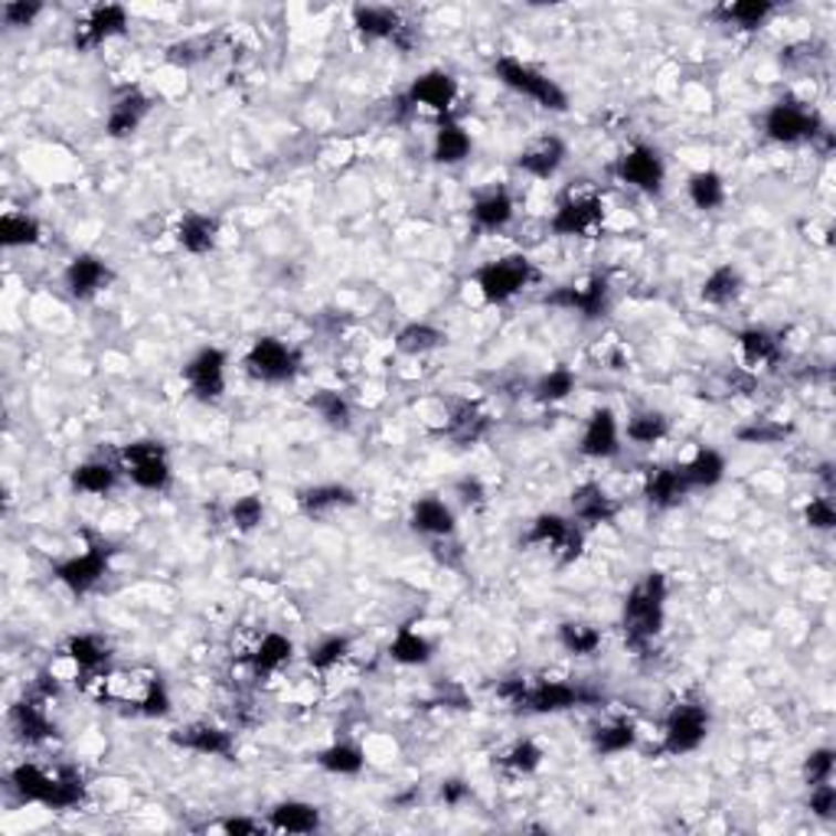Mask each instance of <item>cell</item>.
<instances>
[{
    "label": "cell",
    "instance_id": "8992f818",
    "mask_svg": "<svg viewBox=\"0 0 836 836\" xmlns=\"http://www.w3.org/2000/svg\"><path fill=\"white\" fill-rule=\"evenodd\" d=\"M122 471L132 478V484L150 493H164L174 484V468H170V454L160 441H132L122 448Z\"/></svg>",
    "mask_w": 836,
    "mask_h": 836
},
{
    "label": "cell",
    "instance_id": "cb8c5ba5",
    "mask_svg": "<svg viewBox=\"0 0 836 836\" xmlns=\"http://www.w3.org/2000/svg\"><path fill=\"white\" fill-rule=\"evenodd\" d=\"M353 27L363 40L379 43V40H393L399 46H406L403 33L409 30L406 20L399 17V10L393 7H353Z\"/></svg>",
    "mask_w": 836,
    "mask_h": 836
},
{
    "label": "cell",
    "instance_id": "9c48e42d",
    "mask_svg": "<svg viewBox=\"0 0 836 836\" xmlns=\"http://www.w3.org/2000/svg\"><path fill=\"white\" fill-rule=\"evenodd\" d=\"M709 725H712V719H709V709L702 702H677L670 709L667 722H663L660 752L673 755V759L697 752L699 745L706 742V735H709Z\"/></svg>",
    "mask_w": 836,
    "mask_h": 836
},
{
    "label": "cell",
    "instance_id": "8fae6325",
    "mask_svg": "<svg viewBox=\"0 0 836 836\" xmlns=\"http://www.w3.org/2000/svg\"><path fill=\"white\" fill-rule=\"evenodd\" d=\"M546 307H558V311H568V314H582L585 321H598L612 311V288H608V279L602 275H592L585 281H568V284H558L553 288L546 297Z\"/></svg>",
    "mask_w": 836,
    "mask_h": 836
},
{
    "label": "cell",
    "instance_id": "7c38bea8",
    "mask_svg": "<svg viewBox=\"0 0 836 836\" xmlns=\"http://www.w3.org/2000/svg\"><path fill=\"white\" fill-rule=\"evenodd\" d=\"M458 95H461V85H458V79L451 72L428 70L409 85L403 105L409 112H428V115L445 122V118H451V112L458 105Z\"/></svg>",
    "mask_w": 836,
    "mask_h": 836
},
{
    "label": "cell",
    "instance_id": "ba28073f",
    "mask_svg": "<svg viewBox=\"0 0 836 836\" xmlns=\"http://www.w3.org/2000/svg\"><path fill=\"white\" fill-rule=\"evenodd\" d=\"M242 366L255 383L281 386V383H291L301 373V349L284 344L279 337H259L245 353Z\"/></svg>",
    "mask_w": 836,
    "mask_h": 836
},
{
    "label": "cell",
    "instance_id": "94428289",
    "mask_svg": "<svg viewBox=\"0 0 836 836\" xmlns=\"http://www.w3.org/2000/svg\"><path fill=\"white\" fill-rule=\"evenodd\" d=\"M807 807H811V814H817V817H824V821H830L836 814V787L830 781H824V784H814L811 787V801H807Z\"/></svg>",
    "mask_w": 836,
    "mask_h": 836
},
{
    "label": "cell",
    "instance_id": "7a4b0ae2",
    "mask_svg": "<svg viewBox=\"0 0 836 836\" xmlns=\"http://www.w3.org/2000/svg\"><path fill=\"white\" fill-rule=\"evenodd\" d=\"M10 787L30 801V804H43V807H53V811H70V807H79L85 801V784H82V774L72 771V767H56V771H46L40 765H17L10 771Z\"/></svg>",
    "mask_w": 836,
    "mask_h": 836
},
{
    "label": "cell",
    "instance_id": "e7e4bbea",
    "mask_svg": "<svg viewBox=\"0 0 836 836\" xmlns=\"http://www.w3.org/2000/svg\"><path fill=\"white\" fill-rule=\"evenodd\" d=\"M222 830L232 836H255V834H262L265 827H262V824H255V821H245V817H232V821H226V824H222Z\"/></svg>",
    "mask_w": 836,
    "mask_h": 836
},
{
    "label": "cell",
    "instance_id": "d4e9b609",
    "mask_svg": "<svg viewBox=\"0 0 836 836\" xmlns=\"http://www.w3.org/2000/svg\"><path fill=\"white\" fill-rule=\"evenodd\" d=\"M147 115H150V98H147L140 88H125V92L112 102V108H108L105 135L115 140L132 138Z\"/></svg>",
    "mask_w": 836,
    "mask_h": 836
},
{
    "label": "cell",
    "instance_id": "f6af8a7d",
    "mask_svg": "<svg viewBox=\"0 0 836 836\" xmlns=\"http://www.w3.org/2000/svg\"><path fill=\"white\" fill-rule=\"evenodd\" d=\"M592 745H595L598 755H625V752H630L637 745V725L627 722V719L598 725L592 732Z\"/></svg>",
    "mask_w": 836,
    "mask_h": 836
},
{
    "label": "cell",
    "instance_id": "c3c4849f",
    "mask_svg": "<svg viewBox=\"0 0 836 836\" xmlns=\"http://www.w3.org/2000/svg\"><path fill=\"white\" fill-rule=\"evenodd\" d=\"M558 644L572 657H592L602 647V630L585 621H562L558 625Z\"/></svg>",
    "mask_w": 836,
    "mask_h": 836
},
{
    "label": "cell",
    "instance_id": "4dcf8cb0",
    "mask_svg": "<svg viewBox=\"0 0 836 836\" xmlns=\"http://www.w3.org/2000/svg\"><path fill=\"white\" fill-rule=\"evenodd\" d=\"M474 150V140L464 132L461 122L454 118H445L438 122V132H435V140H431V157L435 164H445V167H454V164H464Z\"/></svg>",
    "mask_w": 836,
    "mask_h": 836
},
{
    "label": "cell",
    "instance_id": "d6986e66",
    "mask_svg": "<svg viewBox=\"0 0 836 836\" xmlns=\"http://www.w3.org/2000/svg\"><path fill=\"white\" fill-rule=\"evenodd\" d=\"M46 702H50V699L43 697V693L30 690L27 697L10 709V725H13V732H17L20 742L40 745V742L53 739L56 725H53V719H50V712H46Z\"/></svg>",
    "mask_w": 836,
    "mask_h": 836
},
{
    "label": "cell",
    "instance_id": "d6a6232c",
    "mask_svg": "<svg viewBox=\"0 0 836 836\" xmlns=\"http://www.w3.org/2000/svg\"><path fill=\"white\" fill-rule=\"evenodd\" d=\"M219 242V219L207 212H187L177 226V245L190 255H209Z\"/></svg>",
    "mask_w": 836,
    "mask_h": 836
},
{
    "label": "cell",
    "instance_id": "7402d4cb",
    "mask_svg": "<svg viewBox=\"0 0 836 836\" xmlns=\"http://www.w3.org/2000/svg\"><path fill=\"white\" fill-rule=\"evenodd\" d=\"M618 500L595 481H585L572 490V520L582 526H605L618 516Z\"/></svg>",
    "mask_w": 836,
    "mask_h": 836
},
{
    "label": "cell",
    "instance_id": "5b68a950",
    "mask_svg": "<svg viewBox=\"0 0 836 836\" xmlns=\"http://www.w3.org/2000/svg\"><path fill=\"white\" fill-rule=\"evenodd\" d=\"M536 279H540V272L526 255H503V259H493L474 272V288L481 291V297L488 304H506Z\"/></svg>",
    "mask_w": 836,
    "mask_h": 836
},
{
    "label": "cell",
    "instance_id": "9a60e30c",
    "mask_svg": "<svg viewBox=\"0 0 836 836\" xmlns=\"http://www.w3.org/2000/svg\"><path fill=\"white\" fill-rule=\"evenodd\" d=\"M128 33V10L122 3H95L79 23H75V50L79 53H92L98 46H105L115 36Z\"/></svg>",
    "mask_w": 836,
    "mask_h": 836
},
{
    "label": "cell",
    "instance_id": "74e56055",
    "mask_svg": "<svg viewBox=\"0 0 836 836\" xmlns=\"http://www.w3.org/2000/svg\"><path fill=\"white\" fill-rule=\"evenodd\" d=\"M680 471H683L690 490H709L725 478V458L712 448H699L687 464H680Z\"/></svg>",
    "mask_w": 836,
    "mask_h": 836
},
{
    "label": "cell",
    "instance_id": "836d02e7",
    "mask_svg": "<svg viewBox=\"0 0 836 836\" xmlns=\"http://www.w3.org/2000/svg\"><path fill=\"white\" fill-rule=\"evenodd\" d=\"M321 827V811L307 801H281L269 811V830L279 834H314Z\"/></svg>",
    "mask_w": 836,
    "mask_h": 836
},
{
    "label": "cell",
    "instance_id": "83f0119b",
    "mask_svg": "<svg viewBox=\"0 0 836 836\" xmlns=\"http://www.w3.org/2000/svg\"><path fill=\"white\" fill-rule=\"evenodd\" d=\"M513 216H516V203H513L510 190H503V187H493L488 194H481L471 207V222L481 232H503L513 222Z\"/></svg>",
    "mask_w": 836,
    "mask_h": 836
},
{
    "label": "cell",
    "instance_id": "2e32d148",
    "mask_svg": "<svg viewBox=\"0 0 836 836\" xmlns=\"http://www.w3.org/2000/svg\"><path fill=\"white\" fill-rule=\"evenodd\" d=\"M226 366H229L226 349H197L190 356V363L184 366V379L190 386V396L200 399V403H219L222 393H226Z\"/></svg>",
    "mask_w": 836,
    "mask_h": 836
},
{
    "label": "cell",
    "instance_id": "4fadbf2b",
    "mask_svg": "<svg viewBox=\"0 0 836 836\" xmlns=\"http://www.w3.org/2000/svg\"><path fill=\"white\" fill-rule=\"evenodd\" d=\"M612 174L627 187L640 190V194H660L663 184H667V164H663L660 150L650 147V144H630L625 154L612 164Z\"/></svg>",
    "mask_w": 836,
    "mask_h": 836
},
{
    "label": "cell",
    "instance_id": "7bdbcfd3",
    "mask_svg": "<svg viewBox=\"0 0 836 836\" xmlns=\"http://www.w3.org/2000/svg\"><path fill=\"white\" fill-rule=\"evenodd\" d=\"M774 13V3L767 0H735V3H722L715 10V17L725 27H739V30H759L765 27V20Z\"/></svg>",
    "mask_w": 836,
    "mask_h": 836
},
{
    "label": "cell",
    "instance_id": "1f68e13d",
    "mask_svg": "<svg viewBox=\"0 0 836 836\" xmlns=\"http://www.w3.org/2000/svg\"><path fill=\"white\" fill-rule=\"evenodd\" d=\"M490 431V416L478 403H454L445 425V438L454 445H478Z\"/></svg>",
    "mask_w": 836,
    "mask_h": 836
},
{
    "label": "cell",
    "instance_id": "ab89813d",
    "mask_svg": "<svg viewBox=\"0 0 836 836\" xmlns=\"http://www.w3.org/2000/svg\"><path fill=\"white\" fill-rule=\"evenodd\" d=\"M625 435L627 441H634L640 448H654L670 435V418L663 416L660 409H640V412L627 418Z\"/></svg>",
    "mask_w": 836,
    "mask_h": 836
},
{
    "label": "cell",
    "instance_id": "db71d44e",
    "mask_svg": "<svg viewBox=\"0 0 836 836\" xmlns=\"http://www.w3.org/2000/svg\"><path fill=\"white\" fill-rule=\"evenodd\" d=\"M347 654H349V640L347 637H341V634H334V637H324L317 647H311L307 663H311L314 670L327 673V670L341 667V663L347 660Z\"/></svg>",
    "mask_w": 836,
    "mask_h": 836
},
{
    "label": "cell",
    "instance_id": "91938a15",
    "mask_svg": "<svg viewBox=\"0 0 836 836\" xmlns=\"http://www.w3.org/2000/svg\"><path fill=\"white\" fill-rule=\"evenodd\" d=\"M138 712L140 715H147V719H160V715L170 712V690H167V683H164L160 677L150 683V690H147V697L140 702Z\"/></svg>",
    "mask_w": 836,
    "mask_h": 836
},
{
    "label": "cell",
    "instance_id": "f5cc1de1",
    "mask_svg": "<svg viewBox=\"0 0 836 836\" xmlns=\"http://www.w3.org/2000/svg\"><path fill=\"white\" fill-rule=\"evenodd\" d=\"M229 523H232V530H239V533H255V530L265 523V503H262V497H255V493L239 497V500L229 506Z\"/></svg>",
    "mask_w": 836,
    "mask_h": 836
},
{
    "label": "cell",
    "instance_id": "3957f363",
    "mask_svg": "<svg viewBox=\"0 0 836 836\" xmlns=\"http://www.w3.org/2000/svg\"><path fill=\"white\" fill-rule=\"evenodd\" d=\"M493 75L500 79V85H506L510 92L536 102L546 112H568V92L558 85L556 79H550L546 72L536 66L516 60V56H500L493 60Z\"/></svg>",
    "mask_w": 836,
    "mask_h": 836
},
{
    "label": "cell",
    "instance_id": "60d3db41",
    "mask_svg": "<svg viewBox=\"0 0 836 836\" xmlns=\"http://www.w3.org/2000/svg\"><path fill=\"white\" fill-rule=\"evenodd\" d=\"M118 484V468L112 461H82L75 471H72V488L79 493H95V497H105L112 493Z\"/></svg>",
    "mask_w": 836,
    "mask_h": 836
},
{
    "label": "cell",
    "instance_id": "d590c367",
    "mask_svg": "<svg viewBox=\"0 0 836 836\" xmlns=\"http://www.w3.org/2000/svg\"><path fill=\"white\" fill-rule=\"evenodd\" d=\"M66 657L79 667L82 677H88V673L108 670L112 647H108L98 634H75V637L66 640Z\"/></svg>",
    "mask_w": 836,
    "mask_h": 836
},
{
    "label": "cell",
    "instance_id": "e0dca14e",
    "mask_svg": "<svg viewBox=\"0 0 836 836\" xmlns=\"http://www.w3.org/2000/svg\"><path fill=\"white\" fill-rule=\"evenodd\" d=\"M108 558H112V550L105 543H92L85 553L56 562L53 565V578L63 582L72 595H85V592H92L108 575Z\"/></svg>",
    "mask_w": 836,
    "mask_h": 836
},
{
    "label": "cell",
    "instance_id": "680465c9",
    "mask_svg": "<svg viewBox=\"0 0 836 836\" xmlns=\"http://www.w3.org/2000/svg\"><path fill=\"white\" fill-rule=\"evenodd\" d=\"M3 23L7 27H13V30H23V27H33L36 23V17L43 13V3H27V0H10V3H3Z\"/></svg>",
    "mask_w": 836,
    "mask_h": 836
},
{
    "label": "cell",
    "instance_id": "603a6c76",
    "mask_svg": "<svg viewBox=\"0 0 836 836\" xmlns=\"http://www.w3.org/2000/svg\"><path fill=\"white\" fill-rule=\"evenodd\" d=\"M565 157H568L565 140L556 138V135H543V138L530 140V144L520 150L516 167H520L523 174L536 177V180H553L558 170H562Z\"/></svg>",
    "mask_w": 836,
    "mask_h": 836
},
{
    "label": "cell",
    "instance_id": "b9f144b4",
    "mask_svg": "<svg viewBox=\"0 0 836 836\" xmlns=\"http://www.w3.org/2000/svg\"><path fill=\"white\" fill-rule=\"evenodd\" d=\"M540 765H543V749L533 739H520L497 755V767L506 777H530Z\"/></svg>",
    "mask_w": 836,
    "mask_h": 836
},
{
    "label": "cell",
    "instance_id": "8d00e7d4",
    "mask_svg": "<svg viewBox=\"0 0 836 836\" xmlns=\"http://www.w3.org/2000/svg\"><path fill=\"white\" fill-rule=\"evenodd\" d=\"M742 288H745V281H742L735 265H719V269H712V272L706 275L699 294H702V301L712 304V307H729L732 301H739Z\"/></svg>",
    "mask_w": 836,
    "mask_h": 836
},
{
    "label": "cell",
    "instance_id": "f546056e",
    "mask_svg": "<svg viewBox=\"0 0 836 836\" xmlns=\"http://www.w3.org/2000/svg\"><path fill=\"white\" fill-rule=\"evenodd\" d=\"M356 506V493L344 484H317L297 493V510L311 520H324L327 513Z\"/></svg>",
    "mask_w": 836,
    "mask_h": 836
},
{
    "label": "cell",
    "instance_id": "6da1fadb",
    "mask_svg": "<svg viewBox=\"0 0 836 836\" xmlns=\"http://www.w3.org/2000/svg\"><path fill=\"white\" fill-rule=\"evenodd\" d=\"M667 575L663 572H644L640 582H634V588L625 595V612H621V627H625L627 647L634 650H647V644H654V637L663 630L667 621Z\"/></svg>",
    "mask_w": 836,
    "mask_h": 836
},
{
    "label": "cell",
    "instance_id": "11a10c76",
    "mask_svg": "<svg viewBox=\"0 0 836 836\" xmlns=\"http://www.w3.org/2000/svg\"><path fill=\"white\" fill-rule=\"evenodd\" d=\"M794 428L791 425H781V421H771V418H762V421H752L745 428L735 431V438L742 445H777L791 435Z\"/></svg>",
    "mask_w": 836,
    "mask_h": 836
},
{
    "label": "cell",
    "instance_id": "e575fe53",
    "mask_svg": "<svg viewBox=\"0 0 836 836\" xmlns=\"http://www.w3.org/2000/svg\"><path fill=\"white\" fill-rule=\"evenodd\" d=\"M291 657H294V644H291V637H284L279 630L262 634V640L249 650V663H252L255 677H272V673H279L281 667L291 663Z\"/></svg>",
    "mask_w": 836,
    "mask_h": 836
},
{
    "label": "cell",
    "instance_id": "f35d334b",
    "mask_svg": "<svg viewBox=\"0 0 836 836\" xmlns=\"http://www.w3.org/2000/svg\"><path fill=\"white\" fill-rule=\"evenodd\" d=\"M43 239V226L36 216L30 212H20V209H7L3 219H0V242L7 249H27V245H36Z\"/></svg>",
    "mask_w": 836,
    "mask_h": 836
},
{
    "label": "cell",
    "instance_id": "bcb514c9",
    "mask_svg": "<svg viewBox=\"0 0 836 836\" xmlns=\"http://www.w3.org/2000/svg\"><path fill=\"white\" fill-rule=\"evenodd\" d=\"M431 654H435L431 640L421 637L412 627H399L396 637H393V644H389V657H393L396 663H406V667H421V663H428Z\"/></svg>",
    "mask_w": 836,
    "mask_h": 836
},
{
    "label": "cell",
    "instance_id": "4316f807",
    "mask_svg": "<svg viewBox=\"0 0 836 836\" xmlns=\"http://www.w3.org/2000/svg\"><path fill=\"white\" fill-rule=\"evenodd\" d=\"M409 523L412 530L428 536V540H448L454 536V513L451 506L441 500V497H421L412 503V513H409Z\"/></svg>",
    "mask_w": 836,
    "mask_h": 836
},
{
    "label": "cell",
    "instance_id": "ac0fdd59",
    "mask_svg": "<svg viewBox=\"0 0 836 836\" xmlns=\"http://www.w3.org/2000/svg\"><path fill=\"white\" fill-rule=\"evenodd\" d=\"M63 281H66V291L75 301H92L95 294H102L112 281H115V272L105 259L92 255V252H82L75 255L66 272H63Z\"/></svg>",
    "mask_w": 836,
    "mask_h": 836
},
{
    "label": "cell",
    "instance_id": "5bb4252c",
    "mask_svg": "<svg viewBox=\"0 0 836 836\" xmlns=\"http://www.w3.org/2000/svg\"><path fill=\"white\" fill-rule=\"evenodd\" d=\"M595 702V693L578 687V683H565V680H526L520 706L523 712H536V715H553V712H568L578 706Z\"/></svg>",
    "mask_w": 836,
    "mask_h": 836
},
{
    "label": "cell",
    "instance_id": "6f0895ef",
    "mask_svg": "<svg viewBox=\"0 0 836 836\" xmlns=\"http://www.w3.org/2000/svg\"><path fill=\"white\" fill-rule=\"evenodd\" d=\"M804 523H807L811 530H821V533L834 530L836 526L834 500H830V497H811V503L804 506Z\"/></svg>",
    "mask_w": 836,
    "mask_h": 836
},
{
    "label": "cell",
    "instance_id": "6125c7cd",
    "mask_svg": "<svg viewBox=\"0 0 836 836\" xmlns=\"http://www.w3.org/2000/svg\"><path fill=\"white\" fill-rule=\"evenodd\" d=\"M454 490H458V497H461L468 506H481V503H484V497H488V490H484V484H481L478 478H461Z\"/></svg>",
    "mask_w": 836,
    "mask_h": 836
},
{
    "label": "cell",
    "instance_id": "484cf974",
    "mask_svg": "<svg viewBox=\"0 0 836 836\" xmlns=\"http://www.w3.org/2000/svg\"><path fill=\"white\" fill-rule=\"evenodd\" d=\"M170 739H174V745H180L187 752H197V755H209V759H226L236 749L232 732H226V729H219L212 722H190V725L177 729Z\"/></svg>",
    "mask_w": 836,
    "mask_h": 836
},
{
    "label": "cell",
    "instance_id": "816d5d0a",
    "mask_svg": "<svg viewBox=\"0 0 836 836\" xmlns=\"http://www.w3.org/2000/svg\"><path fill=\"white\" fill-rule=\"evenodd\" d=\"M317 765L324 767V771H331V774L349 777V774H359V771H363L366 759H363V752H359L353 742H337V745H331V749H324V752L317 755Z\"/></svg>",
    "mask_w": 836,
    "mask_h": 836
},
{
    "label": "cell",
    "instance_id": "f1b7e54d",
    "mask_svg": "<svg viewBox=\"0 0 836 836\" xmlns=\"http://www.w3.org/2000/svg\"><path fill=\"white\" fill-rule=\"evenodd\" d=\"M735 356L745 369H771L781 363V344L762 327H749L735 337Z\"/></svg>",
    "mask_w": 836,
    "mask_h": 836
},
{
    "label": "cell",
    "instance_id": "9f6ffc18",
    "mask_svg": "<svg viewBox=\"0 0 836 836\" xmlns=\"http://www.w3.org/2000/svg\"><path fill=\"white\" fill-rule=\"evenodd\" d=\"M834 749H814V752L804 759V781H807L811 787H814V784H824V781H834Z\"/></svg>",
    "mask_w": 836,
    "mask_h": 836
},
{
    "label": "cell",
    "instance_id": "277c9868",
    "mask_svg": "<svg viewBox=\"0 0 836 836\" xmlns=\"http://www.w3.org/2000/svg\"><path fill=\"white\" fill-rule=\"evenodd\" d=\"M605 226V200L592 187H572L550 219V229L562 239H592Z\"/></svg>",
    "mask_w": 836,
    "mask_h": 836
},
{
    "label": "cell",
    "instance_id": "ffe728a7",
    "mask_svg": "<svg viewBox=\"0 0 836 836\" xmlns=\"http://www.w3.org/2000/svg\"><path fill=\"white\" fill-rule=\"evenodd\" d=\"M578 451H582V458H592V461H608L621 451V425L612 409L592 412V418L585 421Z\"/></svg>",
    "mask_w": 836,
    "mask_h": 836
},
{
    "label": "cell",
    "instance_id": "7dc6e473",
    "mask_svg": "<svg viewBox=\"0 0 836 836\" xmlns=\"http://www.w3.org/2000/svg\"><path fill=\"white\" fill-rule=\"evenodd\" d=\"M441 344H445V334L438 327L425 324V321H412L396 334V349L406 353V356H425V353L438 349Z\"/></svg>",
    "mask_w": 836,
    "mask_h": 836
},
{
    "label": "cell",
    "instance_id": "44dd1931",
    "mask_svg": "<svg viewBox=\"0 0 836 836\" xmlns=\"http://www.w3.org/2000/svg\"><path fill=\"white\" fill-rule=\"evenodd\" d=\"M690 484L680 464H650L644 471V497L654 510H673L687 500Z\"/></svg>",
    "mask_w": 836,
    "mask_h": 836
},
{
    "label": "cell",
    "instance_id": "f907efd6",
    "mask_svg": "<svg viewBox=\"0 0 836 836\" xmlns=\"http://www.w3.org/2000/svg\"><path fill=\"white\" fill-rule=\"evenodd\" d=\"M307 406H311V412H317V418L324 421V425H331V428H349V403L337 393V389H317L311 399H307Z\"/></svg>",
    "mask_w": 836,
    "mask_h": 836
},
{
    "label": "cell",
    "instance_id": "52a82bcc",
    "mask_svg": "<svg viewBox=\"0 0 836 836\" xmlns=\"http://www.w3.org/2000/svg\"><path fill=\"white\" fill-rule=\"evenodd\" d=\"M526 546H540V550H550L558 565H572L575 558L582 556V546H585V530L582 523L562 516V513H540L526 536H523Z\"/></svg>",
    "mask_w": 836,
    "mask_h": 836
},
{
    "label": "cell",
    "instance_id": "30bf717a",
    "mask_svg": "<svg viewBox=\"0 0 836 836\" xmlns=\"http://www.w3.org/2000/svg\"><path fill=\"white\" fill-rule=\"evenodd\" d=\"M765 135L777 144H804L824 135V122L797 98H781L765 112Z\"/></svg>",
    "mask_w": 836,
    "mask_h": 836
},
{
    "label": "cell",
    "instance_id": "be15d7a7",
    "mask_svg": "<svg viewBox=\"0 0 836 836\" xmlns=\"http://www.w3.org/2000/svg\"><path fill=\"white\" fill-rule=\"evenodd\" d=\"M438 794H441V801H445L448 807H458V804H464V801H468V794H471V791H468V784H464V781H458V777H454V781H445Z\"/></svg>",
    "mask_w": 836,
    "mask_h": 836
},
{
    "label": "cell",
    "instance_id": "681fc988",
    "mask_svg": "<svg viewBox=\"0 0 836 836\" xmlns=\"http://www.w3.org/2000/svg\"><path fill=\"white\" fill-rule=\"evenodd\" d=\"M572 393H575V373H572L568 366L550 369V373L540 376L536 386H533V399H536L540 406H556L562 399H568Z\"/></svg>",
    "mask_w": 836,
    "mask_h": 836
},
{
    "label": "cell",
    "instance_id": "ee69618b",
    "mask_svg": "<svg viewBox=\"0 0 836 836\" xmlns=\"http://www.w3.org/2000/svg\"><path fill=\"white\" fill-rule=\"evenodd\" d=\"M687 197H690V203L702 212H712V209H719L725 203V180H722V174H715V170H697L690 180H687Z\"/></svg>",
    "mask_w": 836,
    "mask_h": 836
}]
</instances>
